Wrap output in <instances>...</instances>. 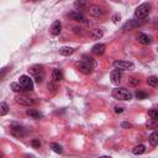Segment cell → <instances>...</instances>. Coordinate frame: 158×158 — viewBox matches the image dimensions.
<instances>
[{"mask_svg": "<svg viewBox=\"0 0 158 158\" xmlns=\"http://www.w3.org/2000/svg\"><path fill=\"white\" fill-rule=\"evenodd\" d=\"M148 141H149L151 146L156 147V146L158 144V131H153V132L149 135V137H148Z\"/></svg>", "mask_w": 158, "mask_h": 158, "instance_id": "19", "label": "cell"}, {"mask_svg": "<svg viewBox=\"0 0 158 158\" xmlns=\"http://www.w3.org/2000/svg\"><path fill=\"white\" fill-rule=\"evenodd\" d=\"M28 73H30V75H32L33 80L37 84H41L44 79V70L41 65H33V67L28 68Z\"/></svg>", "mask_w": 158, "mask_h": 158, "instance_id": "2", "label": "cell"}, {"mask_svg": "<svg viewBox=\"0 0 158 158\" xmlns=\"http://www.w3.org/2000/svg\"><path fill=\"white\" fill-rule=\"evenodd\" d=\"M51 148H52L56 153H62V152H63L60 144H58V143H51Z\"/></svg>", "mask_w": 158, "mask_h": 158, "instance_id": "28", "label": "cell"}, {"mask_svg": "<svg viewBox=\"0 0 158 158\" xmlns=\"http://www.w3.org/2000/svg\"><path fill=\"white\" fill-rule=\"evenodd\" d=\"M114 68L120 69V70H131L135 68V64L132 62H127V60H115L112 63Z\"/></svg>", "mask_w": 158, "mask_h": 158, "instance_id": "6", "label": "cell"}, {"mask_svg": "<svg viewBox=\"0 0 158 158\" xmlns=\"http://www.w3.org/2000/svg\"><path fill=\"white\" fill-rule=\"evenodd\" d=\"M111 95H112L114 99H117V100H121V101H127V100L132 99V94L128 90L123 89V88H115V89H112Z\"/></svg>", "mask_w": 158, "mask_h": 158, "instance_id": "1", "label": "cell"}, {"mask_svg": "<svg viewBox=\"0 0 158 158\" xmlns=\"http://www.w3.org/2000/svg\"><path fill=\"white\" fill-rule=\"evenodd\" d=\"M83 27L80 26H73V33L74 35H83Z\"/></svg>", "mask_w": 158, "mask_h": 158, "instance_id": "30", "label": "cell"}, {"mask_svg": "<svg viewBox=\"0 0 158 158\" xmlns=\"http://www.w3.org/2000/svg\"><path fill=\"white\" fill-rule=\"evenodd\" d=\"M75 67H77V69H78L81 74H84V75H89V74H91V72H93V68H91L88 63H85L84 60H81V59L75 63Z\"/></svg>", "mask_w": 158, "mask_h": 158, "instance_id": "7", "label": "cell"}, {"mask_svg": "<svg viewBox=\"0 0 158 158\" xmlns=\"http://www.w3.org/2000/svg\"><path fill=\"white\" fill-rule=\"evenodd\" d=\"M62 31V22L59 20H56L52 25H51V28H49V32L52 36H58Z\"/></svg>", "mask_w": 158, "mask_h": 158, "instance_id": "12", "label": "cell"}, {"mask_svg": "<svg viewBox=\"0 0 158 158\" xmlns=\"http://www.w3.org/2000/svg\"><path fill=\"white\" fill-rule=\"evenodd\" d=\"M136 40H137V41H138L141 44H144V46L151 44V42H152L151 37H149L148 35L143 33V32H138V33L136 35Z\"/></svg>", "mask_w": 158, "mask_h": 158, "instance_id": "13", "label": "cell"}, {"mask_svg": "<svg viewBox=\"0 0 158 158\" xmlns=\"http://www.w3.org/2000/svg\"><path fill=\"white\" fill-rule=\"evenodd\" d=\"M147 84H148L149 86H152V88H157V86H158V78L154 77V75L148 77V78H147Z\"/></svg>", "mask_w": 158, "mask_h": 158, "instance_id": "23", "label": "cell"}, {"mask_svg": "<svg viewBox=\"0 0 158 158\" xmlns=\"http://www.w3.org/2000/svg\"><path fill=\"white\" fill-rule=\"evenodd\" d=\"M81 60H84L85 63H88L93 69L94 68H96L98 67V62H96V59H94L91 56H88V54H84L83 57H81Z\"/></svg>", "mask_w": 158, "mask_h": 158, "instance_id": "16", "label": "cell"}, {"mask_svg": "<svg viewBox=\"0 0 158 158\" xmlns=\"http://www.w3.org/2000/svg\"><path fill=\"white\" fill-rule=\"evenodd\" d=\"M10 89H11L14 93H21V91H25L20 83H11V84H10Z\"/></svg>", "mask_w": 158, "mask_h": 158, "instance_id": "24", "label": "cell"}, {"mask_svg": "<svg viewBox=\"0 0 158 158\" xmlns=\"http://www.w3.org/2000/svg\"><path fill=\"white\" fill-rule=\"evenodd\" d=\"M58 52H59V54H60V56L68 57V56L73 54V52H74V48H72V47H69V46H64V47H60Z\"/></svg>", "mask_w": 158, "mask_h": 158, "instance_id": "17", "label": "cell"}, {"mask_svg": "<svg viewBox=\"0 0 158 158\" xmlns=\"http://www.w3.org/2000/svg\"><path fill=\"white\" fill-rule=\"evenodd\" d=\"M128 84H130L131 86H137V85L139 84V79H138V78H136V77H132V78H130Z\"/></svg>", "mask_w": 158, "mask_h": 158, "instance_id": "29", "label": "cell"}, {"mask_svg": "<svg viewBox=\"0 0 158 158\" xmlns=\"http://www.w3.org/2000/svg\"><path fill=\"white\" fill-rule=\"evenodd\" d=\"M141 25H143V22L136 19V20H130L128 22H126L122 28H123V30H132V28H135V27H137V26H141Z\"/></svg>", "mask_w": 158, "mask_h": 158, "instance_id": "15", "label": "cell"}, {"mask_svg": "<svg viewBox=\"0 0 158 158\" xmlns=\"http://www.w3.org/2000/svg\"><path fill=\"white\" fill-rule=\"evenodd\" d=\"M52 79L54 81H60L64 79V75H63V72L60 69H53L52 72Z\"/></svg>", "mask_w": 158, "mask_h": 158, "instance_id": "18", "label": "cell"}, {"mask_svg": "<svg viewBox=\"0 0 158 158\" xmlns=\"http://www.w3.org/2000/svg\"><path fill=\"white\" fill-rule=\"evenodd\" d=\"M149 12H151V4L143 2L135 10V17L137 20H143L149 15Z\"/></svg>", "mask_w": 158, "mask_h": 158, "instance_id": "3", "label": "cell"}, {"mask_svg": "<svg viewBox=\"0 0 158 158\" xmlns=\"http://www.w3.org/2000/svg\"><path fill=\"white\" fill-rule=\"evenodd\" d=\"M6 72H7V68H2V70H1V75H0V78H4V77H5V74H6Z\"/></svg>", "mask_w": 158, "mask_h": 158, "instance_id": "36", "label": "cell"}, {"mask_svg": "<svg viewBox=\"0 0 158 158\" xmlns=\"http://www.w3.org/2000/svg\"><path fill=\"white\" fill-rule=\"evenodd\" d=\"M68 17H69L70 20L75 21V22H79V23H84V25L89 23V21L86 20V17H85L81 12H79V11H73V12L68 14Z\"/></svg>", "mask_w": 158, "mask_h": 158, "instance_id": "8", "label": "cell"}, {"mask_svg": "<svg viewBox=\"0 0 158 158\" xmlns=\"http://www.w3.org/2000/svg\"><path fill=\"white\" fill-rule=\"evenodd\" d=\"M88 11H89L90 16H93V17H101L105 14V11L102 10V7H100L98 5H91Z\"/></svg>", "mask_w": 158, "mask_h": 158, "instance_id": "9", "label": "cell"}, {"mask_svg": "<svg viewBox=\"0 0 158 158\" xmlns=\"http://www.w3.org/2000/svg\"><path fill=\"white\" fill-rule=\"evenodd\" d=\"M10 133L16 137V138H22L27 135V131L23 126H20V125H11L10 126Z\"/></svg>", "mask_w": 158, "mask_h": 158, "instance_id": "4", "label": "cell"}, {"mask_svg": "<svg viewBox=\"0 0 158 158\" xmlns=\"http://www.w3.org/2000/svg\"><path fill=\"white\" fill-rule=\"evenodd\" d=\"M121 78H122V70H120V69H114V70H111V73H110V79H111V83L112 84H118L120 81H121Z\"/></svg>", "mask_w": 158, "mask_h": 158, "instance_id": "10", "label": "cell"}, {"mask_svg": "<svg viewBox=\"0 0 158 158\" xmlns=\"http://www.w3.org/2000/svg\"><path fill=\"white\" fill-rule=\"evenodd\" d=\"M136 98L137 99H139V100H143V99H147V93L146 91H142V90H138V91H136Z\"/></svg>", "mask_w": 158, "mask_h": 158, "instance_id": "27", "label": "cell"}, {"mask_svg": "<svg viewBox=\"0 0 158 158\" xmlns=\"http://www.w3.org/2000/svg\"><path fill=\"white\" fill-rule=\"evenodd\" d=\"M123 110H125V107H122V106H115V112L116 114H121V112H123Z\"/></svg>", "mask_w": 158, "mask_h": 158, "instance_id": "33", "label": "cell"}, {"mask_svg": "<svg viewBox=\"0 0 158 158\" xmlns=\"http://www.w3.org/2000/svg\"><path fill=\"white\" fill-rule=\"evenodd\" d=\"M146 152V147L143 144H138V146H135L132 148V153L136 154V156H139V154H143Z\"/></svg>", "mask_w": 158, "mask_h": 158, "instance_id": "22", "label": "cell"}, {"mask_svg": "<svg viewBox=\"0 0 158 158\" xmlns=\"http://www.w3.org/2000/svg\"><path fill=\"white\" fill-rule=\"evenodd\" d=\"M121 127H122V128H127V127H132V125L128 123V122H122V123H121Z\"/></svg>", "mask_w": 158, "mask_h": 158, "instance_id": "34", "label": "cell"}, {"mask_svg": "<svg viewBox=\"0 0 158 158\" xmlns=\"http://www.w3.org/2000/svg\"><path fill=\"white\" fill-rule=\"evenodd\" d=\"M105 49H106V46H105L104 43H96V44L93 46L91 53H93V54H96V56H101V54L105 52Z\"/></svg>", "mask_w": 158, "mask_h": 158, "instance_id": "14", "label": "cell"}, {"mask_svg": "<svg viewBox=\"0 0 158 158\" xmlns=\"http://www.w3.org/2000/svg\"><path fill=\"white\" fill-rule=\"evenodd\" d=\"M31 144H32L33 148H40V147H41V142H40V139H37V138L32 139V141H31Z\"/></svg>", "mask_w": 158, "mask_h": 158, "instance_id": "32", "label": "cell"}, {"mask_svg": "<svg viewBox=\"0 0 158 158\" xmlns=\"http://www.w3.org/2000/svg\"><path fill=\"white\" fill-rule=\"evenodd\" d=\"M74 5H75V7H79V10H84V9H85V2H84L83 0L77 1Z\"/></svg>", "mask_w": 158, "mask_h": 158, "instance_id": "31", "label": "cell"}, {"mask_svg": "<svg viewBox=\"0 0 158 158\" xmlns=\"http://www.w3.org/2000/svg\"><path fill=\"white\" fill-rule=\"evenodd\" d=\"M118 20H120V15H118V14H116V15L112 16V21H114V22H117Z\"/></svg>", "mask_w": 158, "mask_h": 158, "instance_id": "35", "label": "cell"}, {"mask_svg": "<svg viewBox=\"0 0 158 158\" xmlns=\"http://www.w3.org/2000/svg\"><path fill=\"white\" fill-rule=\"evenodd\" d=\"M15 101L19 104V105H22V106H31L33 105V100L30 99V98H26V96H22V95H17L15 96Z\"/></svg>", "mask_w": 158, "mask_h": 158, "instance_id": "11", "label": "cell"}, {"mask_svg": "<svg viewBox=\"0 0 158 158\" xmlns=\"http://www.w3.org/2000/svg\"><path fill=\"white\" fill-rule=\"evenodd\" d=\"M102 35H104V32H102V30L101 28H93L91 30V37H93V40H99V38H101L102 37Z\"/></svg>", "mask_w": 158, "mask_h": 158, "instance_id": "21", "label": "cell"}, {"mask_svg": "<svg viewBox=\"0 0 158 158\" xmlns=\"http://www.w3.org/2000/svg\"><path fill=\"white\" fill-rule=\"evenodd\" d=\"M7 112H9V106H7V104H6L5 101H1V104H0V115H1V116H5Z\"/></svg>", "mask_w": 158, "mask_h": 158, "instance_id": "25", "label": "cell"}, {"mask_svg": "<svg viewBox=\"0 0 158 158\" xmlns=\"http://www.w3.org/2000/svg\"><path fill=\"white\" fill-rule=\"evenodd\" d=\"M26 114L30 116V117H32V118H36V120H38V118H41L42 117V115L36 110V109H27V111H26Z\"/></svg>", "mask_w": 158, "mask_h": 158, "instance_id": "20", "label": "cell"}, {"mask_svg": "<svg viewBox=\"0 0 158 158\" xmlns=\"http://www.w3.org/2000/svg\"><path fill=\"white\" fill-rule=\"evenodd\" d=\"M157 52H158V47H157Z\"/></svg>", "mask_w": 158, "mask_h": 158, "instance_id": "37", "label": "cell"}, {"mask_svg": "<svg viewBox=\"0 0 158 158\" xmlns=\"http://www.w3.org/2000/svg\"><path fill=\"white\" fill-rule=\"evenodd\" d=\"M148 116L153 121H158V109H151L148 111Z\"/></svg>", "mask_w": 158, "mask_h": 158, "instance_id": "26", "label": "cell"}, {"mask_svg": "<svg viewBox=\"0 0 158 158\" xmlns=\"http://www.w3.org/2000/svg\"><path fill=\"white\" fill-rule=\"evenodd\" d=\"M19 83L21 84V86L23 88L25 91H31L33 89V81L30 75H21L19 78Z\"/></svg>", "mask_w": 158, "mask_h": 158, "instance_id": "5", "label": "cell"}]
</instances>
